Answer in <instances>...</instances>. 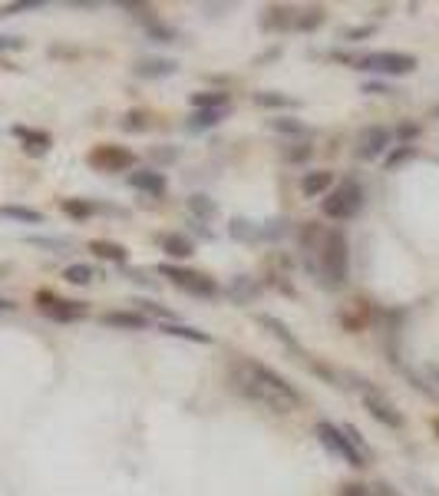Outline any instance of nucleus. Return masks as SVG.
Instances as JSON below:
<instances>
[{
    "mask_svg": "<svg viewBox=\"0 0 439 496\" xmlns=\"http://www.w3.org/2000/svg\"><path fill=\"white\" fill-rule=\"evenodd\" d=\"M4 271H7V268H4V265H0V275H4Z\"/></svg>",
    "mask_w": 439,
    "mask_h": 496,
    "instance_id": "864d4df0",
    "label": "nucleus"
},
{
    "mask_svg": "<svg viewBox=\"0 0 439 496\" xmlns=\"http://www.w3.org/2000/svg\"><path fill=\"white\" fill-rule=\"evenodd\" d=\"M222 109H195L192 116H189V130L192 132H202V130H212V126H218L222 123Z\"/></svg>",
    "mask_w": 439,
    "mask_h": 496,
    "instance_id": "b1692460",
    "label": "nucleus"
},
{
    "mask_svg": "<svg viewBox=\"0 0 439 496\" xmlns=\"http://www.w3.org/2000/svg\"><path fill=\"white\" fill-rule=\"evenodd\" d=\"M393 142V132L386 126H367L360 136H357V156L360 159H380Z\"/></svg>",
    "mask_w": 439,
    "mask_h": 496,
    "instance_id": "9d476101",
    "label": "nucleus"
},
{
    "mask_svg": "<svg viewBox=\"0 0 439 496\" xmlns=\"http://www.w3.org/2000/svg\"><path fill=\"white\" fill-rule=\"evenodd\" d=\"M357 70L367 73H383V76H407L416 70V56L413 54H397V50H376V54H364L354 60Z\"/></svg>",
    "mask_w": 439,
    "mask_h": 496,
    "instance_id": "20e7f679",
    "label": "nucleus"
},
{
    "mask_svg": "<svg viewBox=\"0 0 439 496\" xmlns=\"http://www.w3.org/2000/svg\"><path fill=\"white\" fill-rule=\"evenodd\" d=\"M321 271L327 285L341 288L347 285V275H350V245H347V235L341 228H333L321 238Z\"/></svg>",
    "mask_w": 439,
    "mask_h": 496,
    "instance_id": "f03ea898",
    "label": "nucleus"
},
{
    "mask_svg": "<svg viewBox=\"0 0 439 496\" xmlns=\"http://www.w3.org/2000/svg\"><path fill=\"white\" fill-rule=\"evenodd\" d=\"M397 136L403 140V146H413V140L419 136V126H416V123H403V126L397 130Z\"/></svg>",
    "mask_w": 439,
    "mask_h": 496,
    "instance_id": "ea45409f",
    "label": "nucleus"
},
{
    "mask_svg": "<svg viewBox=\"0 0 439 496\" xmlns=\"http://www.w3.org/2000/svg\"><path fill=\"white\" fill-rule=\"evenodd\" d=\"M27 11H43V0H17V4H7L0 13L13 17V13H27Z\"/></svg>",
    "mask_w": 439,
    "mask_h": 496,
    "instance_id": "e433bc0d",
    "label": "nucleus"
},
{
    "mask_svg": "<svg viewBox=\"0 0 439 496\" xmlns=\"http://www.w3.org/2000/svg\"><path fill=\"white\" fill-rule=\"evenodd\" d=\"M159 275H165L175 288H182V292L195 294V298H215V294H218V285H215L208 275H202V271H192V268H182V265H172V261H162Z\"/></svg>",
    "mask_w": 439,
    "mask_h": 496,
    "instance_id": "39448f33",
    "label": "nucleus"
},
{
    "mask_svg": "<svg viewBox=\"0 0 439 496\" xmlns=\"http://www.w3.org/2000/svg\"><path fill=\"white\" fill-rule=\"evenodd\" d=\"M13 308H17V304H13L11 298H0V314H4V311H13Z\"/></svg>",
    "mask_w": 439,
    "mask_h": 496,
    "instance_id": "09e8293b",
    "label": "nucleus"
},
{
    "mask_svg": "<svg viewBox=\"0 0 439 496\" xmlns=\"http://www.w3.org/2000/svg\"><path fill=\"white\" fill-rule=\"evenodd\" d=\"M146 126H149V116H146L142 109H132V113L122 116V130H129V132H142Z\"/></svg>",
    "mask_w": 439,
    "mask_h": 496,
    "instance_id": "f704fd0d",
    "label": "nucleus"
},
{
    "mask_svg": "<svg viewBox=\"0 0 439 496\" xmlns=\"http://www.w3.org/2000/svg\"><path fill=\"white\" fill-rule=\"evenodd\" d=\"M231 235L241 238V242H255V238H261V228L245 222V218H235V222H231Z\"/></svg>",
    "mask_w": 439,
    "mask_h": 496,
    "instance_id": "7c9ffc66",
    "label": "nucleus"
},
{
    "mask_svg": "<svg viewBox=\"0 0 439 496\" xmlns=\"http://www.w3.org/2000/svg\"><path fill=\"white\" fill-rule=\"evenodd\" d=\"M343 433H347V440H350V443H354V447H357V453L364 457L367 464H370V460H374V450L367 447V440H364V437H360V430H357V427H350V423H343Z\"/></svg>",
    "mask_w": 439,
    "mask_h": 496,
    "instance_id": "2f4dec72",
    "label": "nucleus"
},
{
    "mask_svg": "<svg viewBox=\"0 0 439 496\" xmlns=\"http://www.w3.org/2000/svg\"><path fill=\"white\" fill-rule=\"evenodd\" d=\"M0 218L23 222V225H40L43 212H37V209H27V205H0Z\"/></svg>",
    "mask_w": 439,
    "mask_h": 496,
    "instance_id": "412c9836",
    "label": "nucleus"
},
{
    "mask_svg": "<svg viewBox=\"0 0 439 496\" xmlns=\"http://www.w3.org/2000/svg\"><path fill=\"white\" fill-rule=\"evenodd\" d=\"M119 11H132V13H149L146 4H129V0H119Z\"/></svg>",
    "mask_w": 439,
    "mask_h": 496,
    "instance_id": "a18cd8bd",
    "label": "nucleus"
},
{
    "mask_svg": "<svg viewBox=\"0 0 439 496\" xmlns=\"http://www.w3.org/2000/svg\"><path fill=\"white\" fill-rule=\"evenodd\" d=\"M321 23H324V11H321V7H314V11L294 17V27H298V30H317Z\"/></svg>",
    "mask_w": 439,
    "mask_h": 496,
    "instance_id": "473e14b6",
    "label": "nucleus"
},
{
    "mask_svg": "<svg viewBox=\"0 0 439 496\" xmlns=\"http://www.w3.org/2000/svg\"><path fill=\"white\" fill-rule=\"evenodd\" d=\"M136 311L139 314H146V318H159L162 324H169V321H175V314L169 311V308H165V304H159V302H149V298H139V302H136Z\"/></svg>",
    "mask_w": 439,
    "mask_h": 496,
    "instance_id": "bb28decb",
    "label": "nucleus"
},
{
    "mask_svg": "<svg viewBox=\"0 0 439 496\" xmlns=\"http://www.w3.org/2000/svg\"><path fill=\"white\" fill-rule=\"evenodd\" d=\"M27 245L33 248H46V252H70V242L66 238H43V235H30Z\"/></svg>",
    "mask_w": 439,
    "mask_h": 496,
    "instance_id": "c756f323",
    "label": "nucleus"
},
{
    "mask_svg": "<svg viewBox=\"0 0 439 496\" xmlns=\"http://www.w3.org/2000/svg\"><path fill=\"white\" fill-rule=\"evenodd\" d=\"M60 209H63L70 218H76V222H86V218L96 216V205L89 202V199H63Z\"/></svg>",
    "mask_w": 439,
    "mask_h": 496,
    "instance_id": "4be33fe9",
    "label": "nucleus"
},
{
    "mask_svg": "<svg viewBox=\"0 0 439 496\" xmlns=\"http://www.w3.org/2000/svg\"><path fill=\"white\" fill-rule=\"evenodd\" d=\"M257 228H261V238H268V242L288 235V222L284 218H271V222H265V225H257Z\"/></svg>",
    "mask_w": 439,
    "mask_h": 496,
    "instance_id": "c9c22d12",
    "label": "nucleus"
},
{
    "mask_svg": "<svg viewBox=\"0 0 439 496\" xmlns=\"http://www.w3.org/2000/svg\"><path fill=\"white\" fill-rule=\"evenodd\" d=\"M376 493L380 496H403L397 486H390V483H376Z\"/></svg>",
    "mask_w": 439,
    "mask_h": 496,
    "instance_id": "de8ad7c7",
    "label": "nucleus"
},
{
    "mask_svg": "<svg viewBox=\"0 0 439 496\" xmlns=\"http://www.w3.org/2000/svg\"><path fill=\"white\" fill-rule=\"evenodd\" d=\"M433 378H436V380H439V367H433Z\"/></svg>",
    "mask_w": 439,
    "mask_h": 496,
    "instance_id": "3c124183",
    "label": "nucleus"
},
{
    "mask_svg": "<svg viewBox=\"0 0 439 496\" xmlns=\"http://www.w3.org/2000/svg\"><path fill=\"white\" fill-rule=\"evenodd\" d=\"M257 292H261V288H257V281H255V278H248V275H238V278L231 281V285H228V298H231L235 304L255 302Z\"/></svg>",
    "mask_w": 439,
    "mask_h": 496,
    "instance_id": "a211bd4d",
    "label": "nucleus"
},
{
    "mask_svg": "<svg viewBox=\"0 0 439 496\" xmlns=\"http://www.w3.org/2000/svg\"><path fill=\"white\" fill-rule=\"evenodd\" d=\"M416 156H419L416 146H403V142H400V146H393V149L386 152V169L393 173V169H400L403 162H413Z\"/></svg>",
    "mask_w": 439,
    "mask_h": 496,
    "instance_id": "cd10ccee",
    "label": "nucleus"
},
{
    "mask_svg": "<svg viewBox=\"0 0 439 496\" xmlns=\"http://www.w3.org/2000/svg\"><path fill=\"white\" fill-rule=\"evenodd\" d=\"M129 185L142 195H152V199H162L165 189H169V182H165V175L159 169H132L129 173Z\"/></svg>",
    "mask_w": 439,
    "mask_h": 496,
    "instance_id": "9b49d317",
    "label": "nucleus"
},
{
    "mask_svg": "<svg viewBox=\"0 0 439 496\" xmlns=\"http://www.w3.org/2000/svg\"><path fill=\"white\" fill-rule=\"evenodd\" d=\"M255 106H261V109H298L300 103L294 97H284V93H255Z\"/></svg>",
    "mask_w": 439,
    "mask_h": 496,
    "instance_id": "393cba45",
    "label": "nucleus"
},
{
    "mask_svg": "<svg viewBox=\"0 0 439 496\" xmlns=\"http://www.w3.org/2000/svg\"><path fill=\"white\" fill-rule=\"evenodd\" d=\"M89 252H93L96 259L116 261V265H126V259H129V248L119 245V242H109V238H93V242H89Z\"/></svg>",
    "mask_w": 439,
    "mask_h": 496,
    "instance_id": "2eb2a0df",
    "label": "nucleus"
},
{
    "mask_svg": "<svg viewBox=\"0 0 439 496\" xmlns=\"http://www.w3.org/2000/svg\"><path fill=\"white\" fill-rule=\"evenodd\" d=\"M149 40H155V44H175V30H172V27H162V23L152 20V23H149Z\"/></svg>",
    "mask_w": 439,
    "mask_h": 496,
    "instance_id": "4c0bfd02",
    "label": "nucleus"
},
{
    "mask_svg": "<svg viewBox=\"0 0 439 496\" xmlns=\"http://www.w3.org/2000/svg\"><path fill=\"white\" fill-rule=\"evenodd\" d=\"M189 209H192L195 222H198V218H212L215 212H218V205H215L208 195H192V199H189Z\"/></svg>",
    "mask_w": 439,
    "mask_h": 496,
    "instance_id": "c85d7f7f",
    "label": "nucleus"
},
{
    "mask_svg": "<svg viewBox=\"0 0 439 496\" xmlns=\"http://www.w3.org/2000/svg\"><path fill=\"white\" fill-rule=\"evenodd\" d=\"M364 93H374V97H380V93H393V89L386 87V83H367Z\"/></svg>",
    "mask_w": 439,
    "mask_h": 496,
    "instance_id": "49530a36",
    "label": "nucleus"
},
{
    "mask_svg": "<svg viewBox=\"0 0 439 496\" xmlns=\"http://www.w3.org/2000/svg\"><path fill=\"white\" fill-rule=\"evenodd\" d=\"M235 384L241 394L271 407L274 414H291V410L300 407V390L261 361H241L235 367Z\"/></svg>",
    "mask_w": 439,
    "mask_h": 496,
    "instance_id": "f257e3e1",
    "label": "nucleus"
},
{
    "mask_svg": "<svg viewBox=\"0 0 439 496\" xmlns=\"http://www.w3.org/2000/svg\"><path fill=\"white\" fill-rule=\"evenodd\" d=\"M271 130L288 132V136H300V132H304V123H300V119H291V116H278V119H271Z\"/></svg>",
    "mask_w": 439,
    "mask_h": 496,
    "instance_id": "72a5a7b5",
    "label": "nucleus"
},
{
    "mask_svg": "<svg viewBox=\"0 0 439 496\" xmlns=\"http://www.w3.org/2000/svg\"><path fill=\"white\" fill-rule=\"evenodd\" d=\"M357 388H364V407L370 410V417H374V421L386 423L390 430H403V423H407V421H403V414H400V410L393 407V404H390V400H386L383 394L370 384V380L357 378Z\"/></svg>",
    "mask_w": 439,
    "mask_h": 496,
    "instance_id": "0eeeda50",
    "label": "nucleus"
},
{
    "mask_svg": "<svg viewBox=\"0 0 439 496\" xmlns=\"http://www.w3.org/2000/svg\"><path fill=\"white\" fill-rule=\"evenodd\" d=\"M13 136L23 142V152L27 156H46L50 152V146H53V136L43 130H27V126H13Z\"/></svg>",
    "mask_w": 439,
    "mask_h": 496,
    "instance_id": "f8f14e48",
    "label": "nucleus"
},
{
    "mask_svg": "<svg viewBox=\"0 0 439 496\" xmlns=\"http://www.w3.org/2000/svg\"><path fill=\"white\" fill-rule=\"evenodd\" d=\"M37 304L40 311L50 318V321H60V324H70V321H79L86 318V302H66V298H56L53 292H37Z\"/></svg>",
    "mask_w": 439,
    "mask_h": 496,
    "instance_id": "6e6552de",
    "label": "nucleus"
},
{
    "mask_svg": "<svg viewBox=\"0 0 439 496\" xmlns=\"http://www.w3.org/2000/svg\"><path fill=\"white\" fill-rule=\"evenodd\" d=\"M433 430H436V433H439V417H436V421H433Z\"/></svg>",
    "mask_w": 439,
    "mask_h": 496,
    "instance_id": "8fccbe9b",
    "label": "nucleus"
},
{
    "mask_svg": "<svg viewBox=\"0 0 439 496\" xmlns=\"http://www.w3.org/2000/svg\"><path fill=\"white\" fill-rule=\"evenodd\" d=\"M314 437L327 447V450L333 453V457H341L343 464L350 466H367V460L357 453V447L350 440H347V433H343V427H333L331 421H321L317 427H314Z\"/></svg>",
    "mask_w": 439,
    "mask_h": 496,
    "instance_id": "423d86ee",
    "label": "nucleus"
},
{
    "mask_svg": "<svg viewBox=\"0 0 439 496\" xmlns=\"http://www.w3.org/2000/svg\"><path fill=\"white\" fill-rule=\"evenodd\" d=\"M86 162L93 166V169H99V173H122V169H132L136 166V156L129 149H122V146H96V149L86 156Z\"/></svg>",
    "mask_w": 439,
    "mask_h": 496,
    "instance_id": "1a4fd4ad",
    "label": "nucleus"
},
{
    "mask_svg": "<svg viewBox=\"0 0 439 496\" xmlns=\"http://www.w3.org/2000/svg\"><path fill=\"white\" fill-rule=\"evenodd\" d=\"M228 103H231V97H228L225 89H202V93H192L195 109H222V113H225Z\"/></svg>",
    "mask_w": 439,
    "mask_h": 496,
    "instance_id": "aec40b11",
    "label": "nucleus"
},
{
    "mask_svg": "<svg viewBox=\"0 0 439 496\" xmlns=\"http://www.w3.org/2000/svg\"><path fill=\"white\" fill-rule=\"evenodd\" d=\"M271 13H274V17H268L265 27H288V23H294V17H291L294 11H271Z\"/></svg>",
    "mask_w": 439,
    "mask_h": 496,
    "instance_id": "a19ab883",
    "label": "nucleus"
},
{
    "mask_svg": "<svg viewBox=\"0 0 439 496\" xmlns=\"http://www.w3.org/2000/svg\"><path fill=\"white\" fill-rule=\"evenodd\" d=\"M159 245H162V252H165L169 259H175V261H179V259H189V255H195L192 238L179 235V232H172V235H162Z\"/></svg>",
    "mask_w": 439,
    "mask_h": 496,
    "instance_id": "dca6fc26",
    "label": "nucleus"
},
{
    "mask_svg": "<svg viewBox=\"0 0 439 496\" xmlns=\"http://www.w3.org/2000/svg\"><path fill=\"white\" fill-rule=\"evenodd\" d=\"M257 321L265 324V328H268V331H271V335H274V337H278V341H284V345H288L291 351H300L298 337L291 335V331H288V324H284V321H278V318H271V314H261Z\"/></svg>",
    "mask_w": 439,
    "mask_h": 496,
    "instance_id": "5701e85b",
    "label": "nucleus"
},
{
    "mask_svg": "<svg viewBox=\"0 0 439 496\" xmlns=\"http://www.w3.org/2000/svg\"><path fill=\"white\" fill-rule=\"evenodd\" d=\"M374 33H376L374 23H364V27H347V30H343V40H347V44H357V40L374 37Z\"/></svg>",
    "mask_w": 439,
    "mask_h": 496,
    "instance_id": "58836bf2",
    "label": "nucleus"
},
{
    "mask_svg": "<svg viewBox=\"0 0 439 496\" xmlns=\"http://www.w3.org/2000/svg\"><path fill=\"white\" fill-rule=\"evenodd\" d=\"M300 159H311V146H298V149L288 152V162H300Z\"/></svg>",
    "mask_w": 439,
    "mask_h": 496,
    "instance_id": "37998d69",
    "label": "nucleus"
},
{
    "mask_svg": "<svg viewBox=\"0 0 439 496\" xmlns=\"http://www.w3.org/2000/svg\"><path fill=\"white\" fill-rule=\"evenodd\" d=\"M175 70H179V66H175V60H169V56H146V60L136 63V73L146 76V80H162V76H172Z\"/></svg>",
    "mask_w": 439,
    "mask_h": 496,
    "instance_id": "4468645a",
    "label": "nucleus"
},
{
    "mask_svg": "<svg viewBox=\"0 0 439 496\" xmlns=\"http://www.w3.org/2000/svg\"><path fill=\"white\" fill-rule=\"evenodd\" d=\"M162 335L169 337H185V341H198V345H212V335L208 331H198V328H189V324H179V321H169V324H159Z\"/></svg>",
    "mask_w": 439,
    "mask_h": 496,
    "instance_id": "6ab92c4d",
    "label": "nucleus"
},
{
    "mask_svg": "<svg viewBox=\"0 0 439 496\" xmlns=\"http://www.w3.org/2000/svg\"><path fill=\"white\" fill-rule=\"evenodd\" d=\"M106 328H119V331H149L152 321L139 311H106L103 314Z\"/></svg>",
    "mask_w": 439,
    "mask_h": 496,
    "instance_id": "ddd939ff",
    "label": "nucleus"
},
{
    "mask_svg": "<svg viewBox=\"0 0 439 496\" xmlns=\"http://www.w3.org/2000/svg\"><path fill=\"white\" fill-rule=\"evenodd\" d=\"M23 40L20 37H13V33H0V50H20Z\"/></svg>",
    "mask_w": 439,
    "mask_h": 496,
    "instance_id": "79ce46f5",
    "label": "nucleus"
},
{
    "mask_svg": "<svg viewBox=\"0 0 439 496\" xmlns=\"http://www.w3.org/2000/svg\"><path fill=\"white\" fill-rule=\"evenodd\" d=\"M341 496H370V490L360 486V483H350V486H343L341 490Z\"/></svg>",
    "mask_w": 439,
    "mask_h": 496,
    "instance_id": "c03bdc74",
    "label": "nucleus"
},
{
    "mask_svg": "<svg viewBox=\"0 0 439 496\" xmlns=\"http://www.w3.org/2000/svg\"><path fill=\"white\" fill-rule=\"evenodd\" d=\"M433 116H436V119H439V106H436V109H433Z\"/></svg>",
    "mask_w": 439,
    "mask_h": 496,
    "instance_id": "603ef678",
    "label": "nucleus"
},
{
    "mask_svg": "<svg viewBox=\"0 0 439 496\" xmlns=\"http://www.w3.org/2000/svg\"><path fill=\"white\" fill-rule=\"evenodd\" d=\"M331 185H333V173H327V169H314V173H307L304 179H300V192L307 195V199H314V195H324Z\"/></svg>",
    "mask_w": 439,
    "mask_h": 496,
    "instance_id": "f3484780",
    "label": "nucleus"
},
{
    "mask_svg": "<svg viewBox=\"0 0 439 496\" xmlns=\"http://www.w3.org/2000/svg\"><path fill=\"white\" fill-rule=\"evenodd\" d=\"M63 278L70 281V285H93V278H99V271L93 268V265H83V261H76V265H66L63 271Z\"/></svg>",
    "mask_w": 439,
    "mask_h": 496,
    "instance_id": "a878e982",
    "label": "nucleus"
},
{
    "mask_svg": "<svg viewBox=\"0 0 439 496\" xmlns=\"http://www.w3.org/2000/svg\"><path fill=\"white\" fill-rule=\"evenodd\" d=\"M360 209H364V185L357 182V179H343V182L321 202V212L327 218H333V222H347V218H354Z\"/></svg>",
    "mask_w": 439,
    "mask_h": 496,
    "instance_id": "7ed1b4c3",
    "label": "nucleus"
}]
</instances>
